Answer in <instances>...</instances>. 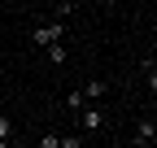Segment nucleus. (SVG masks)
Here are the masks:
<instances>
[{
	"mask_svg": "<svg viewBox=\"0 0 157 148\" xmlns=\"http://www.w3.org/2000/svg\"><path fill=\"white\" fill-rule=\"evenodd\" d=\"M48 57H52V65H61V61H66V48H61V44H52V48H48Z\"/></svg>",
	"mask_w": 157,
	"mask_h": 148,
	"instance_id": "423d86ee",
	"label": "nucleus"
},
{
	"mask_svg": "<svg viewBox=\"0 0 157 148\" xmlns=\"http://www.w3.org/2000/svg\"><path fill=\"white\" fill-rule=\"evenodd\" d=\"M35 44H61V22H39L35 26Z\"/></svg>",
	"mask_w": 157,
	"mask_h": 148,
	"instance_id": "f257e3e1",
	"label": "nucleus"
},
{
	"mask_svg": "<svg viewBox=\"0 0 157 148\" xmlns=\"http://www.w3.org/2000/svg\"><path fill=\"white\" fill-rule=\"evenodd\" d=\"M153 135H157V126H153V118H144L140 126H135V144H153Z\"/></svg>",
	"mask_w": 157,
	"mask_h": 148,
	"instance_id": "7ed1b4c3",
	"label": "nucleus"
},
{
	"mask_svg": "<svg viewBox=\"0 0 157 148\" xmlns=\"http://www.w3.org/2000/svg\"><path fill=\"white\" fill-rule=\"evenodd\" d=\"M61 148H83V144H78V135H61Z\"/></svg>",
	"mask_w": 157,
	"mask_h": 148,
	"instance_id": "6e6552de",
	"label": "nucleus"
},
{
	"mask_svg": "<svg viewBox=\"0 0 157 148\" xmlns=\"http://www.w3.org/2000/svg\"><path fill=\"white\" fill-rule=\"evenodd\" d=\"M13 135V126H9V118H0V139H9Z\"/></svg>",
	"mask_w": 157,
	"mask_h": 148,
	"instance_id": "1a4fd4ad",
	"label": "nucleus"
},
{
	"mask_svg": "<svg viewBox=\"0 0 157 148\" xmlns=\"http://www.w3.org/2000/svg\"><path fill=\"white\" fill-rule=\"evenodd\" d=\"M78 122H83V131H101V126H105V113L96 105H87V109H78Z\"/></svg>",
	"mask_w": 157,
	"mask_h": 148,
	"instance_id": "f03ea898",
	"label": "nucleus"
},
{
	"mask_svg": "<svg viewBox=\"0 0 157 148\" xmlns=\"http://www.w3.org/2000/svg\"><path fill=\"white\" fill-rule=\"evenodd\" d=\"M78 91H83V100H101V96H105V83H96V79H92V83H83Z\"/></svg>",
	"mask_w": 157,
	"mask_h": 148,
	"instance_id": "20e7f679",
	"label": "nucleus"
},
{
	"mask_svg": "<svg viewBox=\"0 0 157 148\" xmlns=\"http://www.w3.org/2000/svg\"><path fill=\"white\" fill-rule=\"evenodd\" d=\"M66 105L74 109V113H78V109H87V100H83V91H70V96H66Z\"/></svg>",
	"mask_w": 157,
	"mask_h": 148,
	"instance_id": "39448f33",
	"label": "nucleus"
},
{
	"mask_svg": "<svg viewBox=\"0 0 157 148\" xmlns=\"http://www.w3.org/2000/svg\"><path fill=\"white\" fill-rule=\"evenodd\" d=\"M0 148H9V139H0Z\"/></svg>",
	"mask_w": 157,
	"mask_h": 148,
	"instance_id": "9d476101",
	"label": "nucleus"
},
{
	"mask_svg": "<svg viewBox=\"0 0 157 148\" xmlns=\"http://www.w3.org/2000/svg\"><path fill=\"white\" fill-rule=\"evenodd\" d=\"M39 148H61V135H44V144Z\"/></svg>",
	"mask_w": 157,
	"mask_h": 148,
	"instance_id": "0eeeda50",
	"label": "nucleus"
}]
</instances>
